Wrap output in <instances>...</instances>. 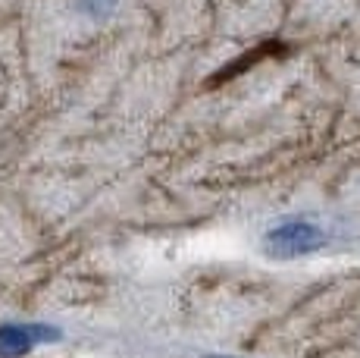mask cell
<instances>
[{
    "label": "cell",
    "instance_id": "6da1fadb",
    "mask_svg": "<svg viewBox=\"0 0 360 358\" xmlns=\"http://www.w3.org/2000/svg\"><path fill=\"white\" fill-rule=\"evenodd\" d=\"M326 245V233L314 223V220H285V223L273 226L263 239V252L276 261H292V258H304V254H314Z\"/></svg>",
    "mask_w": 360,
    "mask_h": 358
},
{
    "label": "cell",
    "instance_id": "7a4b0ae2",
    "mask_svg": "<svg viewBox=\"0 0 360 358\" xmlns=\"http://www.w3.org/2000/svg\"><path fill=\"white\" fill-rule=\"evenodd\" d=\"M60 340V330L51 323H0V358H22L38 342Z\"/></svg>",
    "mask_w": 360,
    "mask_h": 358
},
{
    "label": "cell",
    "instance_id": "3957f363",
    "mask_svg": "<svg viewBox=\"0 0 360 358\" xmlns=\"http://www.w3.org/2000/svg\"><path fill=\"white\" fill-rule=\"evenodd\" d=\"M204 358H232V355H204Z\"/></svg>",
    "mask_w": 360,
    "mask_h": 358
}]
</instances>
